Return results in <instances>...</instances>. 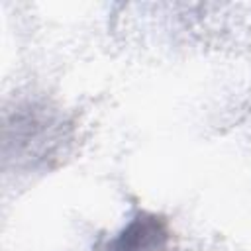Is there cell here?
<instances>
[{
	"label": "cell",
	"instance_id": "obj_1",
	"mask_svg": "<svg viewBox=\"0 0 251 251\" xmlns=\"http://www.w3.org/2000/svg\"><path fill=\"white\" fill-rule=\"evenodd\" d=\"M169 239L171 231L167 220L151 212H139L112 241H108L104 251H165Z\"/></svg>",
	"mask_w": 251,
	"mask_h": 251
}]
</instances>
